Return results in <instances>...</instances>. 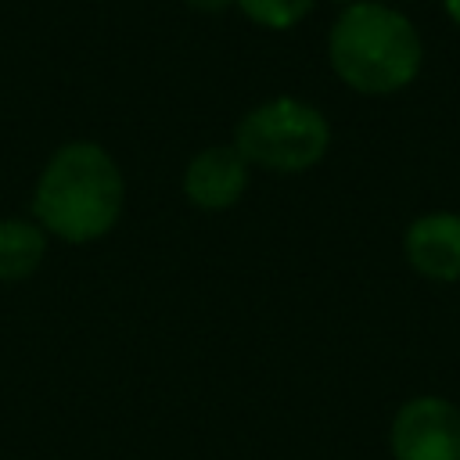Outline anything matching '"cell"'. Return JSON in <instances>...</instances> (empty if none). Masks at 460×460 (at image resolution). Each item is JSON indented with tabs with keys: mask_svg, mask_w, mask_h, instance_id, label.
<instances>
[{
	"mask_svg": "<svg viewBox=\"0 0 460 460\" xmlns=\"http://www.w3.org/2000/svg\"><path fill=\"white\" fill-rule=\"evenodd\" d=\"M126 205L115 155L97 140H68L50 151L32 187V219L65 244L108 237Z\"/></svg>",
	"mask_w": 460,
	"mask_h": 460,
	"instance_id": "obj_1",
	"label": "cell"
},
{
	"mask_svg": "<svg viewBox=\"0 0 460 460\" xmlns=\"http://www.w3.org/2000/svg\"><path fill=\"white\" fill-rule=\"evenodd\" d=\"M327 61L349 90L363 97H388L417 79L424 43L402 11L381 0H356L331 22Z\"/></svg>",
	"mask_w": 460,
	"mask_h": 460,
	"instance_id": "obj_2",
	"label": "cell"
},
{
	"mask_svg": "<svg viewBox=\"0 0 460 460\" xmlns=\"http://www.w3.org/2000/svg\"><path fill=\"white\" fill-rule=\"evenodd\" d=\"M230 144L252 169L305 172L331 151V122L316 104L280 93L252 104L237 119Z\"/></svg>",
	"mask_w": 460,
	"mask_h": 460,
	"instance_id": "obj_3",
	"label": "cell"
},
{
	"mask_svg": "<svg viewBox=\"0 0 460 460\" xmlns=\"http://www.w3.org/2000/svg\"><path fill=\"white\" fill-rule=\"evenodd\" d=\"M392 460H460V406L446 395L406 399L388 424Z\"/></svg>",
	"mask_w": 460,
	"mask_h": 460,
	"instance_id": "obj_4",
	"label": "cell"
},
{
	"mask_svg": "<svg viewBox=\"0 0 460 460\" xmlns=\"http://www.w3.org/2000/svg\"><path fill=\"white\" fill-rule=\"evenodd\" d=\"M252 183V165L234 144H208L183 165V198L201 212L234 208Z\"/></svg>",
	"mask_w": 460,
	"mask_h": 460,
	"instance_id": "obj_5",
	"label": "cell"
},
{
	"mask_svg": "<svg viewBox=\"0 0 460 460\" xmlns=\"http://www.w3.org/2000/svg\"><path fill=\"white\" fill-rule=\"evenodd\" d=\"M402 255L410 270L435 284L460 280V212H424L410 219L402 234Z\"/></svg>",
	"mask_w": 460,
	"mask_h": 460,
	"instance_id": "obj_6",
	"label": "cell"
},
{
	"mask_svg": "<svg viewBox=\"0 0 460 460\" xmlns=\"http://www.w3.org/2000/svg\"><path fill=\"white\" fill-rule=\"evenodd\" d=\"M47 241L32 216H0V284L29 280L47 259Z\"/></svg>",
	"mask_w": 460,
	"mask_h": 460,
	"instance_id": "obj_7",
	"label": "cell"
},
{
	"mask_svg": "<svg viewBox=\"0 0 460 460\" xmlns=\"http://www.w3.org/2000/svg\"><path fill=\"white\" fill-rule=\"evenodd\" d=\"M237 7L252 25L270 29V32H284V29L302 25L313 14L316 0H237Z\"/></svg>",
	"mask_w": 460,
	"mask_h": 460,
	"instance_id": "obj_8",
	"label": "cell"
},
{
	"mask_svg": "<svg viewBox=\"0 0 460 460\" xmlns=\"http://www.w3.org/2000/svg\"><path fill=\"white\" fill-rule=\"evenodd\" d=\"M194 14H223L230 7H237V0H183Z\"/></svg>",
	"mask_w": 460,
	"mask_h": 460,
	"instance_id": "obj_9",
	"label": "cell"
},
{
	"mask_svg": "<svg viewBox=\"0 0 460 460\" xmlns=\"http://www.w3.org/2000/svg\"><path fill=\"white\" fill-rule=\"evenodd\" d=\"M442 11L449 14L453 25H460V0H442Z\"/></svg>",
	"mask_w": 460,
	"mask_h": 460,
	"instance_id": "obj_10",
	"label": "cell"
},
{
	"mask_svg": "<svg viewBox=\"0 0 460 460\" xmlns=\"http://www.w3.org/2000/svg\"><path fill=\"white\" fill-rule=\"evenodd\" d=\"M334 4H341V7H349V4H356V0H334Z\"/></svg>",
	"mask_w": 460,
	"mask_h": 460,
	"instance_id": "obj_11",
	"label": "cell"
}]
</instances>
